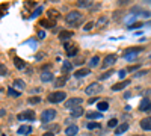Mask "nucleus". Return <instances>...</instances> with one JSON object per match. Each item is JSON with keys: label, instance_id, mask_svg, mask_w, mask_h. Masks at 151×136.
Here are the masks:
<instances>
[{"label": "nucleus", "instance_id": "nucleus-1", "mask_svg": "<svg viewBox=\"0 0 151 136\" xmlns=\"http://www.w3.org/2000/svg\"><path fill=\"white\" fill-rule=\"evenodd\" d=\"M82 20H83V15L79 12V11H71V12H68L67 15H65V21H67V24H70V26H79L82 23Z\"/></svg>", "mask_w": 151, "mask_h": 136}, {"label": "nucleus", "instance_id": "nucleus-2", "mask_svg": "<svg viewBox=\"0 0 151 136\" xmlns=\"http://www.w3.org/2000/svg\"><path fill=\"white\" fill-rule=\"evenodd\" d=\"M67 98V94L64 92V91H55V92H50L47 100L50 103H60V101H64V100Z\"/></svg>", "mask_w": 151, "mask_h": 136}, {"label": "nucleus", "instance_id": "nucleus-3", "mask_svg": "<svg viewBox=\"0 0 151 136\" xmlns=\"http://www.w3.org/2000/svg\"><path fill=\"white\" fill-rule=\"evenodd\" d=\"M101 91H103V86L98 83V82H92V83H89L85 88V94H88V95H97V94H100Z\"/></svg>", "mask_w": 151, "mask_h": 136}, {"label": "nucleus", "instance_id": "nucleus-4", "mask_svg": "<svg viewBox=\"0 0 151 136\" xmlns=\"http://www.w3.org/2000/svg\"><path fill=\"white\" fill-rule=\"evenodd\" d=\"M56 113L58 112L55 109H46V111H42V113H41V121L42 123H51L56 118Z\"/></svg>", "mask_w": 151, "mask_h": 136}, {"label": "nucleus", "instance_id": "nucleus-5", "mask_svg": "<svg viewBox=\"0 0 151 136\" xmlns=\"http://www.w3.org/2000/svg\"><path fill=\"white\" fill-rule=\"evenodd\" d=\"M20 121H33L35 120V112L33 111H24L18 115Z\"/></svg>", "mask_w": 151, "mask_h": 136}, {"label": "nucleus", "instance_id": "nucleus-6", "mask_svg": "<svg viewBox=\"0 0 151 136\" xmlns=\"http://www.w3.org/2000/svg\"><path fill=\"white\" fill-rule=\"evenodd\" d=\"M115 62H117V56H115V54H107V56L104 58L101 67H103V68H109V67L115 65Z\"/></svg>", "mask_w": 151, "mask_h": 136}, {"label": "nucleus", "instance_id": "nucleus-7", "mask_svg": "<svg viewBox=\"0 0 151 136\" xmlns=\"http://www.w3.org/2000/svg\"><path fill=\"white\" fill-rule=\"evenodd\" d=\"M82 100H83V98H80V97L70 98V100H67V101H65V106H67V107H71V109H74V107H77V106L82 104Z\"/></svg>", "mask_w": 151, "mask_h": 136}, {"label": "nucleus", "instance_id": "nucleus-8", "mask_svg": "<svg viewBox=\"0 0 151 136\" xmlns=\"http://www.w3.org/2000/svg\"><path fill=\"white\" fill-rule=\"evenodd\" d=\"M64 47L67 49V54H68V58L76 56V54H77V45H73L71 42H65Z\"/></svg>", "mask_w": 151, "mask_h": 136}, {"label": "nucleus", "instance_id": "nucleus-9", "mask_svg": "<svg viewBox=\"0 0 151 136\" xmlns=\"http://www.w3.org/2000/svg\"><path fill=\"white\" fill-rule=\"evenodd\" d=\"M140 51H142V47H130V49H127L124 51V58L126 56H136V54L140 53Z\"/></svg>", "mask_w": 151, "mask_h": 136}, {"label": "nucleus", "instance_id": "nucleus-10", "mask_svg": "<svg viewBox=\"0 0 151 136\" xmlns=\"http://www.w3.org/2000/svg\"><path fill=\"white\" fill-rule=\"evenodd\" d=\"M131 83L130 80H122V82H118V83H115L113 86H112V91H121V89H124L126 86H129Z\"/></svg>", "mask_w": 151, "mask_h": 136}, {"label": "nucleus", "instance_id": "nucleus-11", "mask_svg": "<svg viewBox=\"0 0 151 136\" xmlns=\"http://www.w3.org/2000/svg\"><path fill=\"white\" fill-rule=\"evenodd\" d=\"M73 35H74L73 30H62V32L59 33V39H60V41H67V39H70V38H73Z\"/></svg>", "mask_w": 151, "mask_h": 136}, {"label": "nucleus", "instance_id": "nucleus-12", "mask_svg": "<svg viewBox=\"0 0 151 136\" xmlns=\"http://www.w3.org/2000/svg\"><path fill=\"white\" fill-rule=\"evenodd\" d=\"M150 104H151V100L150 98H142V101H140V104H139V111L140 112H145L147 111V109L150 107Z\"/></svg>", "mask_w": 151, "mask_h": 136}, {"label": "nucleus", "instance_id": "nucleus-13", "mask_svg": "<svg viewBox=\"0 0 151 136\" xmlns=\"http://www.w3.org/2000/svg\"><path fill=\"white\" fill-rule=\"evenodd\" d=\"M129 127H130V125H129L127 123L119 124V125L117 127V129H115V135H118V136H119V135H122L124 132H127V130H129Z\"/></svg>", "mask_w": 151, "mask_h": 136}, {"label": "nucleus", "instance_id": "nucleus-14", "mask_svg": "<svg viewBox=\"0 0 151 136\" xmlns=\"http://www.w3.org/2000/svg\"><path fill=\"white\" fill-rule=\"evenodd\" d=\"M140 127L144 130H151V116H147L144 120H140Z\"/></svg>", "mask_w": 151, "mask_h": 136}, {"label": "nucleus", "instance_id": "nucleus-15", "mask_svg": "<svg viewBox=\"0 0 151 136\" xmlns=\"http://www.w3.org/2000/svg\"><path fill=\"white\" fill-rule=\"evenodd\" d=\"M77 132H79V127H77L76 124H73V125H68V127H67L65 135H67V136H74V135H77Z\"/></svg>", "mask_w": 151, "mask_h": 136}, {"label": "nucleus", "instance_id": "nucleus-16", "mask_svg": "<svg viewBox=\"0 0 151 136\" xmlns=\"http://www.w3.org/2000/svg\"><path fill=\"white\" fill-rule=\"evenodd\" d=\"M83 113H85V111H83L82 106H77V107H74L73 111H71V116H73V118H79V116H82Z\"/></svg>", "mask_w": 151, "mask_h": 136}, {"label": "nucleus", "instance_id": "nucleus-17", "mask_svg": "<svg viewBox=\"0 0 151 136\" xmlns=\"http://www.w3.org/2000/svg\"><path fill=\"white\" fill-rule=\"evenodd\" d=\"M41 80L44 82V83L51 82V80H53V74H51L50 71H42V73H41Z\"/></svg>", "mask_w": 151, "mask_h": 136}, {"label": "nucleus", "instance_id": "nucleus-18", "mask_svg": "<svg viewBox=\"0 0 151 136\" xmlns=\"http://www.w3.org/2000/svg\"><path fill=\"white\" fill-rule=\"evenodd\" d=\"M17 133L18 135H30L32 133V127L30 125H21V127H18Z\"/></svg>", "mask_w": 151, "mask_h": 136}, {"label": "nucleus", "instance_id": "nucleus-19", "mask_svg": "<svg viewBox=\"0 0 151 136\" xmlns=\"http://www.w3.org/2000/svg\"><path fill=\"white\" fill-rule=\"evenodd\" d=\"M89 73H91L89 68H80V70H77V71L74 73V76H76V77H86Z\"/></svg>", "mask_w": 151, "mask_h": 136}, {"label": "nucleus", "instance_id": "nucleus-20", "mask_svg": "<svg viewBox=\"0 0 151 136\" xmlns=\"http://www.w3.org/2000/svg\"><path fill=\"white\" fill-rule=\"evenodd\" d=\"M86 118H88V120H101L103 113H101V112H88V113H86Z\"/></svg>", "mask_w": 151, "mask_h": 136}, {"label": "nucleus", "instance_id": "nucleus-21", "mask_svg": "<svg viewBox=\"0 0 151 136\" xmlns=\"http://www.w3.org/2000/svg\"><path fill=\"white\" fill-rule=\"evenodd\" d=\"M107 23H109V17H107V15H101L98 20H97L95 24H97V27H103V26H106Z\"/></svg>", "mask_w": 151, "mask_h": 136}, {"label": "nucleus", "instance_id": "nucleus-22", "mask_svg": "<svg viewBox=\"0 0 151 136\" xmlns=\"http://www.w3.org/2000/svg\"><path fill=\"white\" fill-rule=\"evenodd\" d=\"M14 63H15V67L18 68V70H24L26 68V62H23V59H20V58H14Z\"/></svg>", "mask_w": 151, "mask_h": 136}, {"label": "nucleus", "instance_id": "nucleus-23", "mask_svg": "<svg viewBox=\"0 0 151 136\" xmlns=\"http://www.w3.org/2000/svg\"><path fill=\"white\" fill-rule=\"evenodd\" d=\"M55 24H56V21L50 20V18H47V20H41V21H39V26H42V27H53Z\"/></svg>", "mask_w": 151, "mask_h": 136}, {"label": "nucleus", "instance_id": "nucleus-24", "mask_svg": "<svg viewBox=\"0 0 151 136\" xmlns=\"http://www.w3.org/2000/svg\"><path fill=\"white\" fill-rule=\"evenodd\" d=\"M98 65H100V56H94V58H91V61H89V67L94 68V67H98Z\"/></svg>", "mask_w": 151, "mask_h": 136}, {"label": "nucleus", "instance_id": "nucleus-25", "mask_svg": "<svg viewBox=\"0 0 151 136\" xmlns=\"http://www.w3.org/2000/svg\"><path fill=\"white\" fill-rule=\"evenodd\" d=\"M65 82H67V77H59L55 80V88H62L65 85Z\"/></svg>", "mask_w": 151, "mask_h": 136}, {"label": "nucleus", "instance_id": "nucleus-26", "mask_svg": "<svg viewBox=\"0 0 151 136\" xmlns=\"http://www.w3.org/2000/svg\"><path fill=\"white\" fill-rule=\"evenodd\" d=\"M91 5H92V2H89V0H79L77 2L79 8H89Z\"/></svg>", "mask_w": 151, "mask_h": 136}, {"label": "nucleus", "instance_id": "nucleus-27", "mask_svg": "<svg viewBox=\"0 0 151 136\" xmlns=\"http://www.w3.org/2000/svg\"><path fill=\"white\" fill-rule=\"evenodd\" d=\"M97 109H98V111H107V109H109V103L107 101H100L98 104H97Z\"/></svg>", "mask_w": 151, "mask_h": 136}, {"label": "nucleus", "instance_id": "nucleus-28", "mask_svg": "<svg viewBox=\"0 0 151 136\" xmlns=\"http://www.w3.org/2000/svg\"><path fill=\"white\" fill-rule=\"evenodd\" d=\"M58 17H59V12L56 11V9H50V11H48V18H50V20L55 21Z\"/></svg>", "mask_w": 151, "mask_h": 136}, {"label": "nucleus", "instance_id": "nucleus-29", "mask_svg": "<svg viewBox=\"0 0 151 136\" xmlns=\"http://www.w3.org/2000/svg\"><path fill=\"white\" fill-rule=\"evenodd\" d=\"M14 86H17V88H18V89H24V82L21 80V79H15L14 80Z\"/></svg>", "mask_w": 151, "mask_h": 136}, {"label": "nucleus", "instance_id": "nucleus-30", "mask_svg": "<svg viewBox=\"0 0 151 136\" xmlns=\"http://www.w3.org/2000/svg\"><path fill=\"white\" fill-rule=\"evenodd\" d=\"M62 70H64L65 73L71 71V70H73V63H71V62H64V65H62Z\"/></svg>", "mask_w": 151, "mask_h": 136}, {"label": "nucleus", "instance_id": "nucleus-31", "mask_svg": "<svg viewBox=\"0 0 151 136\" xmlns=\"http://www.w3.org/2000/svg\"><path fill=\"white\" fill-rule=\"evenodd\" d=\"M8 95H11V97H20V92H18V91H15V89H12V88H9V89H8Z\"/></svg>", "mask_w": 151, "mask_h": 136}, {"label": "nucleus", "instance_id": "nucleus-32", "mask_svg": "<svg viewBox=\"0 0 151 136\" xmlns=\"http://www.w3.org/2000/svg\"><path fill=\"white\" fill-rule=\"evenodd\" d=\"M117 125H118V120H117V118H112V120H109L107 127H110V129H112V127H117Z\"/></svg>", "mask_w": 151, "mask_h": 136}, {"label": "nucleus", "instance_id": "nucleus-33", "mask_svg": "<svg viewBox=\"0 0 151 136\" xmlns=\"http://www.w3.org/2000/svg\"><path fill=\"white\" fill-rule=\"evenodd\" d=\"M39 101H41L39 97H29V103L30 104H38Z\"/></svg>", "mask_w": 151, "mask_h": 136}, {"label": "nucleus", "instance_id": "nucleus-34", "mask_svg": "<svg viewBox=\"0 0 151 136\" xmlns=\"http://www.w3.org/2000/svg\"><path fill=\"white\" fill-rule=\"evenodd\" d=\"M86 127H88L89 130H92V129H98L100 124H98V123H88V124H86Z\"/></svg>", "mask_w": 151, "mask_h": 136}, {"label": "nucleus", "instance_id": "nucleus-35", "mask_svg": "<svg viewBox=\"0 0 151 136\" xmlns=\"http://www.w3.org/2000/svg\"><path fill=\"white\" fill-rule=\"evenodd\" d=\"M94 26H95V23H94V21H88V23L83 26V29H85V30H91Z\"/></svg>", "mask_w": 151, "mask_h": 136}, {"label": "nucleus", "instance_id": "nucleus-36", "mask_svg": "<svg viewBox=\"0 0 151 136\" xmlns=\"http://www.w3.org/2000/svg\"><path fill=\"white\" fill-rule=\"evenodd\" d=\"M110 76H112V70H109V71L103 73V74L100 76V80H104V79H107V77H110Z\"/></svg>", "mask_w": 151, "mask_h": 136}, {"label": "nucleus", "instance_id": "nucleus-37", "mask_svg": "<svg viewBox=\"0 0 151 136\" xmlns=\"http://www.w3.org/2000/svg\"><path fill=\"white\" fill-rule=\"evenodd\" d=\"M6 74H8V68L3 63H0V76H6Z\"/></svg>", "mask_w": 151, "mask_h": 136}, {"label": "nucleus", "instance_id": "nucleus-38", "mask_svg": "<svg viewBox=\"0 0 151 136\" xmlns=\"http://www.w3.org/2000/svg\"><path fill=\"white\" fill-rule=\"evenodd\" d=\"M142 26H144L142 23H135V24H130L129 29H139V27H142Z\"/></svg>", "mask_w": 151, "mask_h": 136}, {"label": "nucleus", "instance_id": "nucleus-39", "mask_svg": "<svg viewBox=\"0 0 151 136\" xmlns=\"http://www.w3.org/2000/svg\"><path fill=\"white\" fill-rule=\"evenodd\" d=\"M126 73H127V70H121V71L118 73V76H119V79H124V77H126Z\"/></svg>", "mask_w": 151, "mask_h": 136}, {"label": "nucleus", "instance_id": "nucleus-40", "mask_svg": "<svg viewBox=\"0 0 151 136\" xmlns=\"http://www.w3.org/2000/svg\"><path fill=\"white\" fill-rule=\"evenodd\" d=\"M138 68H139V65H130V67L127 68V71H131V73H133V71H136Z\"/></svg>", "mask_w": 151, "mask_h": 136}, {"label": "nucleus", "instance_id": "nucleus-41", "mask_svg": "<svg viewBox=\"0 0 151 136\" xmlns=\"http://www.w3.org/2000/svg\"><path fill=\"white\" fill-rule=\"evenodd\" d=\"M144 74H147V70H145V71H139V73H136V74H135V77H142Z\"/></svg>", "mask_w": 151, "mask_h": 136}, {"label": "nucleus", "instance_id": "nucleus-42", "mask_svg": "<svg viewBox=\"0 0 151 136\" xmlns=\"http://www.w3.org/2000/svg\"><path fill=\"white\" fill-rule=\"evenodd\" d=\"M151 15V12L150 11H144V12H142V17H145V18H148Z\"/></svg>", "mask_w": 151, "mask_h": 136}, {"label": "nucleus", "instance_id": "nucleus-43", "mask_svg": "<svg viewBox=\"0 0 151 136\" xmlns=\"http://www.w3.org/2000/svg\"><path fill=\"white\" fill-rule=\"evenodd\" d=\"M38 36H39L41 39H44V38H46V32H42V30H41V32L38 33Z\"/></svg>", "mask_w": 151, "mask_h": 136}, {"label": "nucleus", "instance_id": "nucleus-44", "mask_svg": "<svg viewBox=\"0 0 151 136\" xmlns=\"http://www.w3.org/2000/svg\"><path fill=\"white\" fill-rule=\"evenodd\" d=\"M42 136H55V133H51V132H46Z\"/></svg>", "mask_w": 151, "mask_h": 136}, {"label": "nucleus", "instance_id": "nucleus-45", "mask_svg": "<svg viewBox=\"0 0 151 136\" xmlns=\"http://www.w3.org/2000/svg\"><path fill=\"white\" fill-rule=\"evenodd\" d=\"M130 95H131V94L129 92V91H127V92H126V94H124V97H126V98H130Z\"/></svg>", "mask_w": 151, "mask_h": 136}, {"label": "nucleus", "instance_id": "nucleus-46", "mask_svg": "<svg viewBox=\"0 0 151 136\" xmlns=\"http://www.w3.org/2000/svg\"><path fill=\"white\" fill-rule=\"evenodd\" d=\"M145 112H147V113H150V115H151V104H150V107H148V109H147V111H145Z\"/></svg>", "mask_w": 151, "mask_h": 136}, {"label": "nucleus", "instance_id": "nucleus-47", "mask_svg": "<svg viewBox=\"0 0 151 136\" xmlns=\"http://www.w3.org/2000/svg\"><path fill=\"white\" fill-rule=\"evenodd\" d=\"M5 115V111H3V109H0V116H3Z\"/></svg>", "mask_w": 151, "mask_h": 136}, {"label": "nucleus", "instance_id": "nucleus-48", "mask_svg": "<svg viewBox=\"0 0 151 136\" xmlns=\"http://www.w3.org/2000/svg\"><path fill=\"white\" fill-rule=\"evenodd\" d=\"M133 136H144V135H133Z\"/></svg>", "mask_w": 151, "mask_h": 136}, {"label": "nucleus", "instance_id": "nucleus-49", "mask_svg": "<svg viewBox=\"0 0 151 136\" xmlns=\"http://www.w3.org/2000/svg\"><path fill=\"white\" fill-rule=\"evenodd\" d=\"M0 136H5V135H0Z\"/></svg>", "mask_w": 151, "mask_h": 136}]
</instances>
